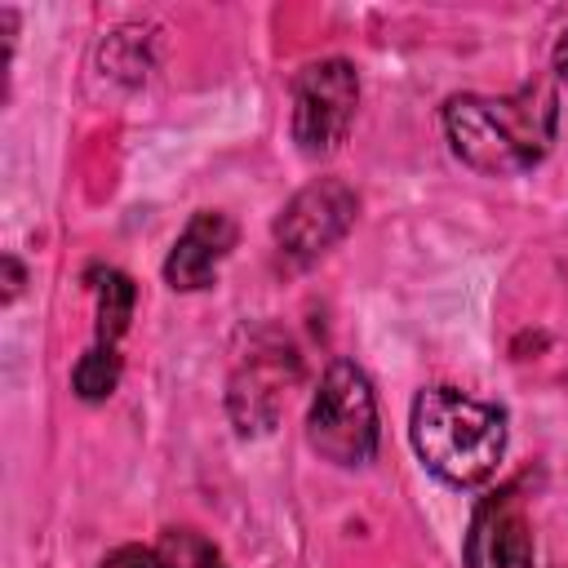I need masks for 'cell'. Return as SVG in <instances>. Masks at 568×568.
Returning <instances> with one entry per match:
<instances>
[{"mask_svg": "<svg viewBox=\"0 0 568 568\" xmlns=\"http://www.w3.org/2000/svg\"><path fill=\"white\" fill-rule=\"evenodd\" d=\"M235 222L217 209H200L186 231L173 240L169 257H164V284L178 293H200L217 280V266L226 262V253L235 248Z\"/></svg>", "mask_w": 568, "mask_h": 568, "instance_id": "obj_8", "label": "cell"}, {"mask_svg": "<svg viewBox=\"0 0 568 568\" xmlns=\"http://www.w3.org/2000/svg\"><path fill=\"white\" fill-rule=\"evenodd\" d=\"M532 555H537V541H532V524L519 488H497L479 497L462 541L466 568H532Z\"/></svg>", "mask_w": 568, "mask_h": 568, "instance_id": "obj_7", "label": "cell"}, {"mask_svg": "<svg viewBox=\"0 0 568 568\" xmlns=\"http://www.w3.org/2000/svg\"><path fill=\"white\" fill-rule=\"evenodd\" d=\"M359 106V75L346 58H320L297 71L293 80V142L302 155L324 160L333 155L355 124Z\"/></svg>", "mask_w": 568, "mask_h": 568, "instance_id": "obj_4", "label": "cell"}, {"mask_svg": "<svg viewBox=\"0 0 568 568\" xmlns=\"http://www.w3.org/2000/svg\"><path fill=\"white\" fill-rule=\"evenodd\" d=\"M155 555H160V568H222V550L195 528H164Z\"/></svg>", "mask_w": 568, "mask_h": 568, "instance_id": "obj_11", "label": "cell"}, {"mask_svg": "<svg viewBox=\"0 0 568 568\" xmlns=\"http://www.w3.org/2000/svg\"><path fill=\"white\" fill-rule=\"evenodd\" d=\"M559 133V89L532 75L506 98L457 93L444 102V138L453 155L484 178H515L546 160Z\"/></svg>", "mask_w": 568, "mask_h": 568, "instance_id": "obj_1", "label": "cell"}, {"mask_svg": "<svg viewBox=\"0 0 568 568\" xmlns=\"http://www.w3.org/2000/svg\"><path fill=\"white\" fill-rule=\"evenodd\" d=\"M302 377V364L293 355V346L284 342H257L240 368L231 373L226 386V413L235 422L240 435H271L280 426L288 386Z\"/></svg>", "mask_w": 568, "mask_h": 568, "instance_id": "obj_6", "label": "cell"}, {"mask_svg": "<svg viewBox=\"0 0 568 568\" xmlns=\"http://www.w3.org/2000/svg\"><path fill=\"white\" fill-rule=\"evenodd\" d=\"M115 382H120V351L115 346H102V342H93L75 359V368H71V390L80 399H89V404L106 399L115 390Z\"/></svg>", "mask_w": 568, "mask_h": 568, "instance_id": "obj_10", "label": "cell"}, {"mask_svg": "<svg viewBox=\"0 0 568 568\" xmlns=\"http://www.w3.org/2000/svg\"><path fill=\"white\" fill-rule=\"evenodd\" d=\"M84 280H89V288H93V297H98V337H93V342L115 346V342L124 337L129 320H133L138 288H133V280H129L124 271H115V266H93Z\"/></svg>", "mask_w": 568, "mask_h": 568, "instance_id": "obj_9", "label": "cell"}, {"mask_svg": "<svg viewBox=\"0 0 568 568\" xmlns=\"http://www.w3.org/2000/svg\"><path fill=\"white\" fill-rule=\"evenodd\" d=\"M413 448L430 475L453 488H479L506 453V413L457 386H426L408 417Z\"/></svg>", "mask_w": 568, "mask_h": 568, "instance_id": "obj_2", "label": "cell"}, {"mask_svg": "<svg viewBox=\"0 0 568 568\" xmlns=\"http://www.w3.org/2000/svg\"><path fill=\"white\" fill-rule=\"evenodd\" d=\"M306 444L333 466H364L377 453V395L351 359H333L306 413Z\"/></svg>", "mask_w": 568, "mask_h": 568, "instance_id": "obj_3", "label": "cell"}, {"mask_svg": "<svg viewBox=\"0 0 568 568\" xmlns=\"http://www.w3.org/2000/svg\"><path fill=\"white\" fill-rule=\"evenodd\" d=\"M355 213H359V200L342 178L306 182L275 217L280 257H288L293 266H311L315 257H324L333 244L346 240V231L355 226Z\"/></svg>", "mask_w": 568, "mask_h": 568, "instance_id": "obj_5", "label": "cell"}, {"mask_svg": "<svg viewBox=\"0 0 568 568\" xmlns=\"http://www.w3.org/2000/svg\"><path fill=\"white\" fill-rule=\"evenodd\" d=\"M22 266H18V257H4V302H13L18 293H22Z\"/></svg>", "mask_w": 568, "mask_h": 568, "instance_id": "obj_13", "label": "cell"}, {"mask_svg": "<svg viewBox=\"0 0 568 568\" xmlns=\"http://www.w3.org/2000/svg\"><path fill=\"white\" fill-rule=\"evenodd\" d=\"M550 67H555V75L568 84V31L555 40V53H550Z\"/></svg>", "mask_w": 568, "mask_h": 568, "instance_id": "obj_14", "label": "cell"}, {"mask_svg": "<svg viewBox=\"0 0 568 568\" xmlns=\"http://www.w3.org/2000/svg\"><path fill=\"white\" fill-rule=\"evenodd\" d=\"M102 568H160V555H155V546L151 550L146 546H120L102 559Z\"/></svg>", "mask_w": 568, "mask_h": 568, "instance_id": "obj_12", "label": "cell"}, {"mask_svg": "<svg viewBox=\"0 0 568 568\" xmlns=\"http://www.w3.org/2000/svg\"><path fill=\"white\" fill-rule=\"evenodd\" d=\"M222 568H226V564H222Z\"/></svg>", "mask_w": 568, "mask_h": 568, "instance_id": "obj_15", "label": "cell"}]
</instances>
